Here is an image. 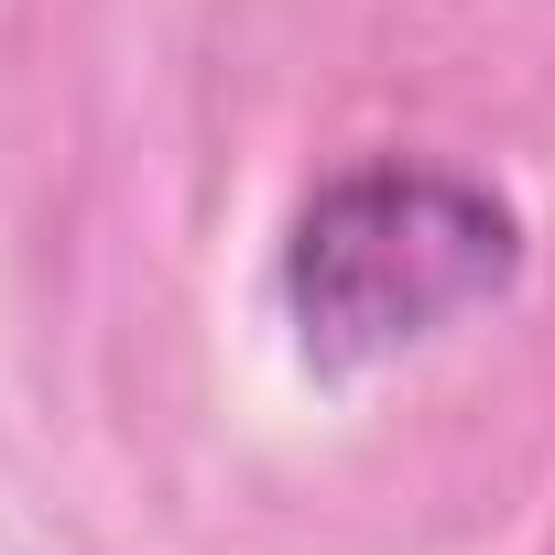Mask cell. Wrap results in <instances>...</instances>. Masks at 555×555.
I'll return each mask as SVG.
<instances>
[{
	"mask_svg": "<svg viewBox=\"0 0 555 555\" xmlns=\"http://www.w3.org/2000/svg\"><path fill=\"white\" fill-rule=\"evenodd\" d=\"M522 218L447 164H349L284 229V317L317 371H382L457 317L501 306Z\"/></svg>",
	"mask_w": 555,
	"mask_h": 555,
	"instance_id": "1",
	"label": "cell"
}]
</instances>
